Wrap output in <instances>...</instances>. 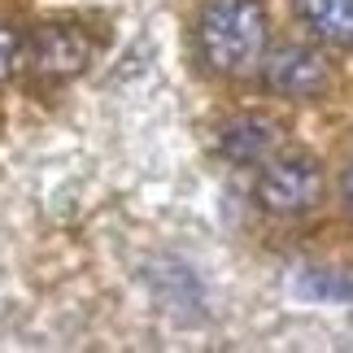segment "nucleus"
Here are the masks:
<instances>
[{"mask_svg":"<svg viewBox=\"0 0 353 353\" xmlns=\"http://www.w3.org/2000/svg\"><path fill=\"white\" fill-rule=\"evenodd\" d=\"M283 148V127L266 114H236L232 122H223L219 131V153L232 166H266Z\"/></svg>","mask_w":353,"mask_h":353,"instance_id":"nucleus-5","label":"nucleus"},{"mask_svg":"<svg viewBox=\"0 0 353 353\" xmlns=\"http://www.w3.org/2000/svg\"><path fill=\"white\" fill-rule=\"evenodd\" d=\"M292 5L314 39L332 48H353V0H292Z\"/></svg>","mask_w":353,"mask_h":353,"instance_id":"nucleus-6","label":"nucleus"},{"mask_svg":"<svg viewBox=\"0 0 353 353\" xmlns=\"http://www.w3.org/2000/svg\"><path fill=\"white\" fill-rule=\"evenodd\" d=\"M18 52H22V44H18V31H13L9 22H0V83L18 70Z\"/></svg>","mask_w":353,"mask_h":353,"instance_id":"nucleus-8","label":"nucleus"},{"mask_svg":"<svg viewBox=\"0 0 353 353\" xmlns=\"http://www.w3.org/2000/svg\"><path fill=\"white\" fill-rule=\"evenodd\" d=\"M262 83L283 101H314L327 92L332 83V65L314 44H301V39H283V44H270L262 57Z\"/></svg>","mask_w":353,"mask_h":353,"instance_id":"nucleus-3","label":"nucleus"},{"mask_svg":"<svg viewBox=\"0 0 353 353\" xmlns=\"http://www.w3.org/2000/svg\"><path fill=\"white\" fill-rule=\"evenodd\" d=\"M341 205H345V214L353 219V161H349L345 174H341Z\"/></svg>","mask_w":353,"mask_h":353,"instance_id":"nucleus-9","label":"nucleus"},{"mask_svg":"<svg viewBox=\"0 0 353 353\" xmlns=\"http://www.w3.org/2000/svg\"><path fill=\"white\" fill-rule=\"evenodd\" d=\"M26 61L39 79H74L92 61V39L83 26L70 22H48L26 39Z\"/></svg>","mask_w":353,"mask_h":353,"instance_id":"nucleus-4","label":"nucleus"},{"mask_svg":"<svg viewBox=\"0 0 353 353\" xmlns=\"http://www.w3.org/2000/svg\"><path fill=\"white\" fill-rule=\"evenodd\" d=\"M196 44L214 74L244 79L270 48V13L262 0H205L196 18Z\"/></svg>","mask_w":353,"mask_h":353,"instance_id":"nucleus-1","label":"nucleus"},{"mask_svg":"<svg viewBox=\"0 0 353 353\" xmlns=\"http://www.w3.org/2000/svg\"><path fill=\"white\" fill-rule=\"evenodd\" d=\"M301 292H310V296H323V301H341V296H353V279H341V275H323V270H314V275H305L301 283H296Z\"/></svg>","mask_w":353,"mask_h":353,"instance_id":"nucleus-7","label":"nucleus"},{"mask_svg":"<svg viewBox=\"0 0 353 353\" xmlns=\"http://www.w3.org/2000/svg\"><path fill=\"white\" fill-rule=\"evenodd\" d=\"M323 192H327V174L310 153H275L257 174V205L275 219H301V214L323 205Z\"/></svg>","mask_w":353,"mask_h":353,"instance_id":"nucleus-2","label":"nucleus"}]
</instances>
